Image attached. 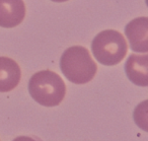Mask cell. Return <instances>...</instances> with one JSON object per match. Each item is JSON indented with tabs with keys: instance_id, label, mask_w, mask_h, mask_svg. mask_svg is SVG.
Listing matches in <instances>:
<instances>
[{
	"instance_id": "6da1fadb",
	"label": "cell",
	"mask_w": 148,
	"mask_h": 141,
	"mask_svg": "<svg viewBox=\"0 0 148 141\" xmlns=\"http://www.w3.org/2000/svg\"><path fill=\"white\" fill-rule=\"evenodd\" d=\"M62 73L74 84H85L91 81L97 66L90 53L82 46H72L63 52L60 59Z\"/></svg>"
},
{
	"instance_id": "277c9868",
	"label": "cell",
	"mask_w": 148,
	"mask_h": 141,
	"mask_svg": "<svg viewBox=\"0 0 148 141\" xmlns=\"http://www.w3.org/2000/svg\"><path fill=\"white\" fill-rule=\"evenodd\" d=\"M125 35L132 51L145 54L148 51V17L132 19L126 25Z\"/></svg>"
},
{
	"instance_id": "3957f363",
	"label": "cell",
	"mask_w": 148,
	"mask_h": 141,
	"mask_svg": "<svg viewBox=\"0 0 148 141\" xmlns=\"http://www.w3.org/2000/svg\"><path fill=\"white\" fill-rule=\"evenodd\" d=\"M91 51L95 60L106 66L121 63L127 55L128 45L124 36L115 30H105L95 37Z\"/></svg>"
},
{
	"instance_id": "ba28073f",
	"label": "cell",
	"mask_w": 148,
	"mask_h": 141,
	"mask_svg": "<svg viewBox=\"0 0 148 141\" xmlns=\"http://www.w3.org/2000/svg\"><path fill=\"white\" fill-rule=\"evenodd\" d=\"M13 141H37V140H35L34 138L29 137V136H18V137H16Z\"/></svg>"
},
{
	"instance_id": "7a4b0ae2",
	"label": "cell",
	"mask_w": 148,
	"mask_h": 141,
	"mask_svg": "<svg viewBox=\"0 0 148 141\" xmlns=\"http://www.w3.org/2000/svg\"><path fill=\"white\" fill-rule=\"evenodd\" d=\"M31 96L44 107L59 106L66 94V84L56 72L42 70L36 72L29 81Z\"/></svg>"
},
{
	"instance_id": "9c48e42d",
	"label": "cell",
	"mask_w": 148,
	"mask_h": 141,
	"mask_svg": "<svg viewBox=\"0 0 148 141\" xmlns=\"http://www.w3.org/2000/svg\"><path fill=\"white\" fill-rule=\"evenodd\" d=\"M51 1H53V2H66V1H68V0H51Z\"/></svg>"
},
{
	"instance_id": "52a82bcc",
	"label": "cell",
	"mask_w": 148,
	"mask_h": 141,
	"mask_svg": "<svg viewBox=\"0 0 148 141\" xmlns=\"http://www.w3.org/2000/svg\"><path fill=\"white\" fill-rule=\"evenodd\" d=\"M19 65L9 57H0V92L14 89L21 82Z\"/></svg>"
},
{
	"instance_id": "8992f818",
	"label": "cell",
	"mask_w": 148,
	"mask_h": 141,
	"mask_svg": "<svg viewBox=\"0 0 148 141\" xmlns=\"http://www.w3.org/2000/svg\"><path fill=\"white\" fill-rule=\"evenodd\" d=\"M125 72L130 81L139 86L148 85L147 54H131L125 64Z\"/></svg>"
},
{
	"instance_id": "5b68a950",
	"label": "cell",
	"mask_w": 148,
	"mask_h": 141,
	"mask_svg": "<svg viewBox=\"0 0 148 141\" xmlns=\"http://www.w3.org/2000/svg\"><path fill=\"white\" fill-rule=\"evenodd\" d=\"M25 11L23 0H0V27L5 29L17 27L25 19Z\"/></svg>"
}]
</instances>
